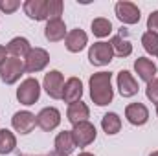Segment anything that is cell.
Here are the masks:
<instances>
[{
    "label": "cell",
    "mask_w": 158,
    "mask_h": 156,
    "mask_svg": "<svg viewBox=\"0 0 158 156\" xmlns=\"http://www.w3.org/2000/svg\"><path fill=\"white\" fill-rule=\"evenodd\" d=\"M125 117L131 125L142 127L149 121V109L143 103H131L125 107Z\"/></svg>",
    "instance_id": "cell-11"
},
{
    "label": "cell",
    "mask_w": 158,
    "mask_h": 156,
    "mask_svg": "<svg viewBox=\"0 0 158 156\" xmlns=\"http://www.w3.org/2000/svg\"><path fill=\"white\" fill-rule=\"evenodd\" d=\"M110 46H112L114 55H118V57H129V55L132 53V44H131V40L123 39L121 35H114L112 40H110Z\"/></svg>",
    "instance_id": "cell-24"
},
{
    "label": "cell",
    "mask_w": 158,
    "mask_h": 156,
    "mask_svg": "<svg viewBox=\"0 0 158 156\" xmlns=\"http://www.w3.org/2000/svg\"><path fill=\"white\" fill-rule=\"evenodd\" d=\"M72 136H74L76 147H88L90 143H94V140L98 136V130H96V127L90 121H83V123L74 125Z\"/></svg>",
    "instance_id": "cell-7"
},
{
    "label": "cell",
    "mask_w": 158,
    "mask_h": 156,
    "mask_svg": "<svg viewBox=\"0 0 158 156\" xmlns=\"http://www.w3.org/2000/svg\"><path fill=\"white\" fill-rule=\"evenodd\" d=\"M116 83H118V90L121 94V97H132L138 94V81L134 79V76L129 72V70H121L116 77Z\"/></svg>",
    "instance_id": "cell-12"
},
{
    "label": "cell",
    "mask_w": 158,
    "mask_h": 156,
    "mask_svg": "<svg viewBox=\"0 0 158 156\" xmlns=\"http://www.w3.org/2000/svg\"><path fill=\"white\" fill-rule=\"evenodd\" d=\"M134 72L138 74V77L142 79V81H145V83H151L153 79L156 77V64L151 61V59H147V57H138L136 61H134Z\"/></svg>",
    "instance_id": "cell-17"
},
{
    "label": "cell",
    "mask_w": 158,
    "mask_h": 156,
    "mask_svg": "<svg viewBox=\"0 0 158 156\" xmlns=\"http://www.w3.org/2000/svg\"><path fill=\"white\" fill-rule=\"evenodd\" d=\"M86 44H88V35L83 30H79V28L68 31V35L64 39V46H66V50L70 53H79L81 50L86 48Z\"/></svg>",
    "instance_id": "cell-15"
},
{
    "label": "cell",
    "mask_w": 158,
    "mask_h": 156,
    "mask_svg": "<svg viewBox=\"0 0 158 156\" xmlns=\"http://www.w3.org/2000/svg\"><path fill=\"white\" fill-rule=\"evenodd\" d=\"M147 31L158 35V11H153L147 18Z\"/></svg>",
    "instance_id": "cell-29"
},
{
    "label": "cell",
    "mask_w": 158,
    "mask_h": 156,
    "mask_svg": "<svg viewBox=\"0 0 158 156\" xmlns=\"http://www.w3.org/2000/svg\"><path fill=\"white\" fill-rule=\"evenodd\" d=\"M68 35L66 31V24L63 18H57V20H48L46 22V28H44V37L50 42H59V40H64Z\"/></svg>",
    "instance_id": "cell-16"
},
{
    "label": "cell",
    "mask_w": 158,
    "mask_h": 156,
    "mask_svg": "<svg viewBox=\"0 0 158 156\" xmlns=\"http://www.w3.org/2000/svg\"><path fill=\"white\" fill-rule=\"evenodd\" d=\"M156 116H158V105H156Z\"/></svg>",
    "instance_id": "cell-33"
},
{
    "label": "cell",
    "mask_w": 158,
    "mask_h": 156,
    "mask_svg": "<svg viewBox=\"0 0 158 156\" xmlns=\"http://www.w3.org/2000/svg\"><path fill=\"white\" fill-rule=\"evenodd\" d=\"M6 50H7V53H9L11 57H15V59H24V57L30 53L31 46H30V40L26 39V37H15V39H11L7 42Z\"/></svg>",
    "instance_id": "cell-20"
},
{
    "label": "cell",
    "mask_w": 158,
    "mask_h": 156,
    "mask_svg": "<svg viewBox=\"0 0 158 156\" xmlns=\"http://www.w3.org/2000/svg\"><path fill=\"white\" fill-rule=\"evenodd\" d=\"M90 28H92L94 37H98V39H105V37H109V35L112 33V24H110V20L105 18V17L94 18L92 24H90Z\"/></svg>",
    "instance_id": "cell-22"
},
{
    "label": "cell",
    "mask_w": 158,
    "mask_h": 156,
    "mask_svg": "<svg viewBox=\"0 0 158 156\" xmlns=\"http://www.w3.org/2000/svg\"><path fill=\"white\" fill-rule=\"evenodd\" d=\"M149 156H158V151H155V153H151Z\"/></svg>",
    "instance_id": "cell-32"
},
{
    "label": "cell",
    "mask_w": 158,
    "mask_h": 156,
    "mask_svg": "<svg viewBox=\"0 0 158 156\" xmlns=\"http://www.w3.org/2000/svg\"><path fill=\"white\" fill-rule=\"evenodd\" d=\"M11 125L19 134H30L37 127V116L30 110H19L11 117Z\"/></svg>",
    "instance_id": "cell-9"
},
{
    "label": "cell",
    "mask_w": 158,
    "mask_h": 156,
    "mask_svg": "<svg viewBox=\"0 0 158 156\" xmlns=\"http://www.w3.org/2000/svg\"><path fill=\"white\" fill-rule=\"evenodd\" d=\"M114 11H116V17L119 18V22L123 24H138L140 18H142V13H140V7L132 2H127V0H121L114 6Z\"/></svg>",
    "instance_id": "cell-8"
},
{
    "label": "cell",
    "mask_w": 158,
    "mask_h": 156,
    "mask_svg": "<svg viewBox=\"0 0 158 156\" xmlns=\"http://www.w3.org/2000/svg\"><path fill=\"white\" fill-rule=\"evenodd\" d=\"M63 86H64V77L59 70H50L42 79V88L52 99H63Z\"/></svg>",
    "instance_id": "cell-6"
},
{
    "label": "cell",
    "mask_w": 158,
    "mask_h": 156,
    "mask_svg": "<svg viewBox=\"0 0 158 156\" xmlns=\"http://www.w3.org/2000/svg\"><path fill=\"white\" fill-rule=\"evenodd\" d=\"M17 149V136L9 129H0V154H11Z\"/></svg>",
    "instance_id": "cell-23"
},
{
    "label": "cell",
    "mask_w": 158,
    "mask_h": 156,
    "mask_svg": "<svg viewBox=\"0 0 158 156\" xmlns=\"http://www.w3.org/2000/svg\"><path fill=\"white\" fill-rule=\"evenodd\" d=\"M145 96L151 103L158 105V77H155L151 83H147V88H145Z\"/></svg>",
    "instance_id": "cell-27"
},
{
    "label": "cell",
    "mask_w": 158,
    "mask_h": 156,
    "mask_svg": "<svg viewBox=\"0 0 158 156\" xmlns=\"http://www.w3.org/2000/svg\"><path fill=\"white\" fill-rule=\"evenodd\" d=\"M53 147H55V154L57 156H70L76 149V142H74V136H72V130H63L55 136V142H53Z\"/></svg>",
    "instance_id": "cell-14"
},
{
    "label": "cell",
    "mask_w": 158,
    "mask_h": 156,
    "mask_svg": "<svg viewBox=\"0 0 158 156\" xmlns=\"http://www.w3.org/2000/svg\"><path fill=\"white\" fill-rule=\"evenodd\" d=\"M63 11H64L63 0H46V17H48V20L61 18Z\"/></svg>",
    "instance_id": "cell-25"
},
{
    "label": "cell",
    "mask_w": 158,
    "mask_h": 156,
    "mask_svg": "<svg viewBox=\"0 0 158 156\" xmlns=\"http://www.w3.org/2000/svg\"><path fill=\"white\" fill-rule=\"evenodd\" d=\"M156 57H158V55H156Z\"/></svg>",
    "instance_id": "cell-34"
},
{
    "label": "cell",
    "mask_w": 158,
    "mask_h": 156,
    "mask_svg": "<svg viewBox=\"0 0 158 156\" xmlns=\"http://www.w3.org/2000/svg\"><path fill=\"white\" fill-rule=\"evenodd\" d=\"M40 97V83L35 77H28L20 83V86L17 88V99L20 105H35Z\"/></svg>",
    "instance_id": "cell-2"
},
{
    "label": "cell",
    "mask_w": 158,
    "mask_h": 156,
    "mask_svg": "<svg viewBox=\"0 0 158 156\" xmlns=\"http://www.w3.org/2000/svg\"><path fill=\"white\" fill-rule=\"evenodd\" d=\"M90 88V99L98 107H105L112 103L114 99V88H112V74L110 72H98L88 79Z\"/></svg>",
    "instance_id": "cell-1"
},
{
    "label": "cell",
    "mask_w": 158,
    "mask_h": 156,
    "mask_svg": "<svg viewBox=\"0 0 158 156\" xmlns=\"http://www.w3.org/2000/svg\"><path fill=\"white\" fill-rule=\"evenodd\" d=\"M50 63V53L44 48H31L30 53L24 57V68L26 74H37L42 72Z\"/></svg>",
    "instance_id": "cell-5"
},
{
    "label": "cell",
    "mask_w": 158,
    "mask_h": 156,
    "mask_svg": "<svg viewBox=\"0 0 158 156\" xmlns=\"http://www.w3.org/2000/svg\"><path fill=\"white\" fill-rule=\"evenodd\" d=\"M24 74H26V68H24V61L22 59L7 57L6 63L0 66V79L6 84H15Z\"/></svg>",
    "instance_id": "cell-3"
},
{
    "label": "cell",
    "mask_w": 158,
    "mask_h": 156,
    "mask_svg": "<svg viewBox=\"0 0 158 156\" xmlns=\"http://www.w3.org/2000/svg\"><path fill=\"white\" fill-rule=\"evenodd\" d=\"M83 97V83L79 77H70L64 81V86H63V101L72 105L76 101H81Z\"/></svg>",
    "instance_id": "cell-13"
},
{
    "label": "cell",
    "mask_w": 158,
    "mask_h": 156,
    "mask_svg": "<svg viewBox=\"0 0 158 156\" xmlns=\"http://www.w3.org/2000/svg\"><path fill=\"white\" fill-rule=\"evenodd\" d=\"M77 156H94V154H92V153H79Z\"/></svg>",
    "instance_id": "cell-31"
},
{
    "label": "cell",
    "mask_w": 158,
    "mask_h": 156,
    "mask_svg": "<svg viewBox=\"0 0 158 156\" xmlns=\"http://www.w3.org/2000/svg\"><path fill=\"white\" fill-rule=\"evenodd\" d=\"M101 129L107 136H114L121 130V117L116 112H107L101 117Z\"/></svg>",
    "instance_id": "cell-21"
},
{
    "label": "cell",
    "mask_w": 158,
    "mask_h": 156,
    "mask_svg": "<svg viewBox=\"0 0 158 156\" xmlns=\"http://www.w3.org/2000/svg\"><path fill=\"white\" fill-rule=\"evenodd\" d=\"M142 46L149 55H158V35L151 33V31H145L142 35Z\"/></svg>",
    "instance_id": "cell-26"
},
{
    "label": "cell",
    "mask_w": 158,
    "mask_h": 156,
    "mask_svg": "<svg viewBox=\"0 0 158 156\" xmlns=\"http://www.w3.org/2000/svg\"><path fill=\"white\" fill-rule=\"evenodd\" d=\"M19 7H20V2L19 0H0V11L6 13V15L15 13Z\"/></svg>",
    "instance_id": "cell-28"
},
{
    "label": "cell",
    "mask_w": 158,
    "mask_h": 156,
    "mask_svg": "<svg viewBox=\"0 0 158 156\" xmlns=\"http://www.w3.org/2000/svg\"><path fill=\"white\" fill-rule=\"evenodd\" d=\"M112 59H114V51H112L110 42L99 40V42H94V44L88 48V61H90V64H94V66H105V64H109Z\"/></svg>",
    "instance_id": "cell-4"
},
{
    "label": "cell",
    "mask_w": 158,
    "mask_h": 156,
    "mask_svg": "<svg viewBox=\"0 0 158 156\" xmlns=\"http://www.w3.org/2000/svg\"><path fill=\"white\" fill-rule=\"evenodd\" d=\"M61 123V112L55 107H44L37 114V127H40L44 132H52Z\"/></svg>",
    "instance_id": "cell-10"
},
{
    "label": "cell",
    "mask_w": 158,
    "mask_h": 156,
    "mask_svg": "<svg viewBox=\"0 0 158 156\" xmlns=\"http://www.w3.org/2000/svg\"><path fill=\"white\" fill-rule=\"evenodd\" d=\"M22 9L31 20H48V17H46V0H26L22 4Z\"/></svg>",
    "instance_id": "cell-19"
},
{
    "label": "cell",
    "mask_w": 158,
    "mask_h": 156,
    "mask_svg": "<svg viewBox=\"0 0 158 156\" xmlns=\"http://www.w3.org/2000/svg\"><path fill=\"white\" fill-rule=\"evenodd\" d=\"M6 59H7V50H6V46L0 44V66L6 63Z\"/></svg>",
    "instance_id": "cell-30"
},
{
    "label": "cell",
    "mask_w": 158,
    "mask_h": 156,
    "mask_svg": "<svg viewBox=\"0 0 158 156\" xmlns=\"http://www.w3.org/2000/svg\"><path fill=\"white\" fill-rule=\"evenodd\" d=\"M90 117V109L86 103L83 101H76L72 105H68V110H66V119L72 123V125H77L83 121H88Z\"/></svg>",
    "instance_id": "cell-18"
}]
</instances>
